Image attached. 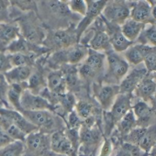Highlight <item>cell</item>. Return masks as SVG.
Returning <instances> with one entry per match:
<instances>
[{"mask_svg": "<svg viewBox=\"0 0 156 156\" xmlns=\"http://www.w3.org/2000/svg\"><path fill=\"white\" fill-rule=\"evenodd\" d=\"M37 11L47 23L56 26L55 30L72 28L70 25L73 23L72 16L73 14L69 10L66 1L37 2Z\"/></svg>", "mask_w": 156, "mask_h": 156, "instance_id": "6da1fadb", "label": "cell"}, {"mask_svg": "<svg viewBox=\"0 0 156 156\" xmlns=\"http://www.w3.org/2000/svg\"><path fill=\"white\" fill-rule=\"evenodd\" d=\"M38 130L51 134L58 130L65 129L63 120L59 115L49 110H37V111H22L21 113Z\"/></svg>", "mask_w": 156, "mask_h": 156, "instance_id": "7a4b0ae2", "label": "cell"}, {"mask_svg": "<svg viewBox=\"0 0 156 156\" xmlns=\"http://www.w3.org/2000/svg\"><path fill=\"white\" fill-rule=\"evenodd\" d=\"M106 73L103 82L108 85H119L121 80L129 71V64L127 61L114 51L106 52Z\"/></svg>", "mask_w": 156, "mask_h": 156, "instance_id": "3957f363", "label": "cell"}, {"mask_svg": "<svg viewBox=\"0 0 156 156\" xmlns=\"http://www.w3.org/2000/svg\"><path fill=\"white\" fill-rule=\"evenodd\" d=\"M106 68V53L88 50L87 56L79 64L77 73L79 78L90 81L98 77Z\"/></svg>", "mask_w": 156, "mask_h": 156, "instance_id": "277c9868", "label": "cell"}, {"mask_svg": "<svg viewBox=\"0 0 156 156\" xmlns=\"http://www.w3.org/2000/svg\"><path fill=\"white\" fill-rule=\"evenodd\" d=\"M42 43L45 49L52 51L69 48L78 43L75 29L72 27L63 30H51L46 33Z\"/></svg>", "mask_w": 156, "mask_h": 156, "instance_id": "5b68a950", "label": "cell"}, {"mask_svg": "<svg viewBox=\"0 0 156 156\" xmlns=\"http://www.w3.org/2000/svg\"><path fill=\"white\" fill-rule=\"evenodd\" d=\"M34 12H29L26 17H22V20L18 23L21 37L30 44L39 45L42 43L46 36V32L40 25L39 19L33 14Z\"/></svg>", "mask_w": 156, "mask_h": 156, "instance_id": "8992f818", "label": "cell"}, {"mask_svg": "<svg viewBox=\"0 0 156 156\" xmlns=\"http://www.w3.org/2000/svg\"><path fill=\"white\" fill-rule=\"evenodd\" d=\"M23 156H45L50 151V134L40 130L31 132L24 140Z\"/></svg>", "mask_w": 156, "mask_h": 156, "instance_id": "52a82bcc", "label": "cell"}, {"mask_svg": "<svg viewBox=\"0 0 156 156\" xmlns=\"http://www.w3.org/2000/svg\"><path fill=\"white\" fill-rule=\"evenodd\" d=\"M129 13L130 5H129V2L108 1L101 16L106 22L120 27L128 19H129Z\"/></svg>", "mask_w": 156, "mask_h": 156, "instance_id": "ba28073f", "label": "cell"}, {"mask_svg": "<svg viewBox=\"0 0 156 156\" xmlns=\"http://www.w3.org/2000/svg\"><path fill=\"white\" fill-rule=\"evenodd\" d=\"M87 10L83 17L84 19L81 20L76 26H75V33L78 39V42L81 38V36L84 34V32L88 30V28L96 21L97 19L99 18L101 15L106 4L108 1H103V0H86Z\"/></svg>", "mask_w": 156, "mask_h": 156, "instance_id": "9c48e42d", "label": "cell"}, {"mask_svg": "<svg viewBox=\"0 0 156 156\" xmlns=\"http://www.w3.org/2000/svg\"><path fill=\"white\" fill-rule=\"evenodd\" d=\"M80 148L83 150L84 155H88L92 151L96 150L102 141V133L99 128L95 125L87 127L82 125L79 129Z\"/></svg>", "mask_w": 156, "mask_h": 156, "instance_id": "30bf717a", "label": "cell"}, {"mask_svg": "<svg viewBox=\"0 0 156 156\" xmlns=\"http://www.w3.org/2000/svg\"><path fill=\"white\" fill-rule=\"evenodd\" d=\"M93 93L96 100L104 111H109L119 94V87L118 85L95 84L93 86Z\"/></svg>", "mask_w": 156, "mask_h": 156, "instance_id": "8fae6325", "label": "cell"}, {"mask_svg": "<svg viewBox=\"0 0 156 156\" xmlns=\"http://www.w3.org/2000/svg\"><path fill=\"white\" fill-rule=\"evenodd\" d=\"M50 151L57 154L77 156V151L67 137L65 129L55 131L50 135Z\"/></svg>", "mask_w": 156, "mask_h": 156, "instance_id": "7c38bea8", "label": "cell"}, {"mask_svg": "<svg viewBox=\"0 0 156 156\" xmlns=\"http://www.w3.org/2000/svg\"><path fill=\"white\" fill-rule=\"evenodd\" d=\"M20 105L22 111H37V110H49L54 111L55 108L48 100L31 93L30 90L26 89L23 91L20 98Z\"/></svg>", "mask_w": 156, "mask_h": 156, "instance_id": "4fadbf2b", "label": "cell"}, {"mask_svg": "<svg viewBox=\"0 0 156 156\" xmlns=\"http://www.w3.org/2000/svg\"><path fill=\"white\" fill-rule=\"evenodd\" d=\"M105 27H106L105 28L106 31L109 37V41L112 51H114L115 52L117 53L124 52L133 44V42L127 40L126 37L122 34L119 26L106 22Z\"/></svg>", "mask_w": 156, "mask_h": 156, "instance_id": "5bb4252c", "label": "cell"}, {"mask_svg": "<svg viewBox=\"0 0 156 156\" xmlns=\"http://www.w3.org/2000/svg\"><path fill=\"white\" fill-rule=\"evenodd\" d=\"M148 74L145 67L133 68L129 71L126 76L119 85L120 94H133L136 87L143 78Z\"/></svg>", "mask_w": 156, "mask_h": 156, "instance_id": "9a60e30c", "label": "cell"}, {"mask_svg": "<svg viewBox=\"0 0 156 156\" xmlns=\"http://www.w3.org/2000/svg\"><path fill=\"white\" fill-rule=\"evenodd\" d=\"M132 94H119L116 98L111 108L109 109V114L114 123L117 124L132 108Z\"/></svg>", "mask_w": 156, "mask_h": 156, "instance_id": "2e32d148", "label": "cell"}, {"mask_svg": "<svg viewBox=\"0 0 156 156\" xmlns=\"http://www.w3.org/2000/svg\"><path fill=\"white\" fill-rule=\"evenodd\" d=\"M47 89L54 96H63L67 94L68 87L65 76L61 69L52 70L46 76Z\"/></svg>", "mask_w": 156, "mask_h": 156, "instance_id": "e0dca14e", "label": "cell"}, {"mask_svg": "<svg viewBox=\"0 0 156 156\" xmlns=\"http://www.w3.org/2000/svg\"><path fill=\"white\" fill-rule=\"evenodd\" d=\"M0 116L9 120L11 123L17 126L20 130H22L26 135L38 130L37 128L33 126L21 113L12 108H0Z\"/></svg>", "mask_w": 156, "mask_h": 156, "instance_id": "ac0fdd59", "label": "cell"}, {"mask_svg": "<svg viewBox=\"0 0 156 156\" xmlns=\"http://www.w3.org/2000/svg\"><path fill=\"white\" fill-rule=\"evenodd\" d=\"M129 18L142 24H153L151 18V6L148 1L130 2Z\"/></svg>", "mask_w": 156, "mask_h": 156, "instance_id": "d6986e66", "label": "cell"}, {"mask_svg": "<svg viewBox=\"0 0 156 156\" xmlns=\"http://www.w3.org/2000/svg\"><path fill=\"white\" fill-rule=\"evenodd\" d=\"M88 47L93 51L103 53L112 50L109 37L106 31V29L98 27L97 29L93 30V34L88 41Z\"/></svg>", "mask_w": 156, "mask_h": 156, "instance_id": "ffe728a7", "label": "cell"}, {"mask_svg": "<svg viewBox=\"0 0 156 156\" xmlns=\"http://www.w3.org/2000/svg\"><path fill=\"white\" fill-rule=\"evenodd\" d=\"M20 37L18 23H0V51L5 52L8 46Z\"/></svg>", "mask_w": 156, "mask_h": 156, "instance_id": "44dd1931", "label": "cell"}, {"mask_svg": "<svg viewBox=\"0 0 156 156\" xmlns=\"http://www.w3.org/2000/svg\"><path fill=\"white\" fill-rule=\"evenodd\" d=\"M131 110L136 118L137 127L148 128L151 126L150 121L152 119L154 112L148 103L139 99V101L132 105Z\"/></svg>", "mask_w": 156, "mask_h": 156, "instance_id": "7402d4cb", "label": "cell"}, {"mask_svg": "<svg viewBox=\"0 0 156 156\" xmlns=\"http://www.w3.org/2000/svg\"><path fill=\"white\" fill-rule=\"evenodd\" d=\"M155 91H156V84L154 83V81L151 79V76L148 73L136 87L133 94L140 100L149 104Z\"/></svg>", "mask_w": 156, "mask_h": 156, "instance_id": "603a6c76", "label": "cell"}, {"mask_svg": "<svg viewBox=\"0 0 156 156\" xmlns=\"http://www.w3.org/2000/svg\"><path fill=\"white\" fill-rule=\"evenodd\" d=\"M32 66H18L12 67L4 73L7 81L11 84H27L29 78L32 73Z\"/></svg>", "mask_w": 156, "mask_h": 156, "instance_id": "cb8c5ba5", "label": "cell"}, {"mask_svg": "<svg viewBox=\"0 0 156 156\" xmlns=\"http://www.w3.org/2000/svg\"><path fill=\"white\" fill-rule=\"evenodd\" d=\"M149 49V46L140 43H133L127 51L123 52V57L129 64L137 66L143 62Z\"/></svg>", "mask_w": 156, "mask_h": 156, "instance_id": "d4e9b609", "label": "cell"}, {"mask_svg": "<svg viewBox=\"0 0 156 156\" xmlns=\"http://www.w3.org/2000/svg\"><path fill=\"white\" fill-rule=\"evenodd\" d=\"M28 89V84H11L9 85L8 94H7V101L10 108L22 113V108L20 105L21 95L24 90Z\"/></svg>", "mask_w": 156, "mask_h": 156, "instance_id": "484cf974", "label": "cell"}, {"mask_svg": "<svg viewBox=\"0 0 156 156\" xmlns=\"http://www.w3.org/2000/svg\"><path fill=\"white\" fill-rule=\"evenodd\" d=\"M145 26V24L137 22L129 18L120 26V30L127 40L134 43L144 30Z\"/></svg>", "mask_w": 156, "mask_h": 156, "instance_id": "4316f807", "label": "cell"}, {"mask_svg": "<svg viewBox=\"0 0 156 156\" xmlns=\"http://www.w3.org/2000/svg\"><path fill=\"white\" fill-rule=\"evenodd\" d=\"M28 90L31 93L39 95L43 89L47 87L46 86V77L43 73L40 70L32 71L29 80H28Z\"/></svg>", "mask_w": 156, "mask_h": 156, "instance_id": "83f0119b", "label": "cell"}, {"mask_svg": "<svg viewBox=\"0 0 156 156\" xmlns=\"http://www.w3.org/2000/svg\"><path fill=\"white\" fill-rule=\"evenodd\" d=\"M137 127V120L132 112L129 110L117 124H116V130L123 139L127 134H129L134 128Z\"/></svg>", "mask_w": 156, "mask_h": 156, "instance_id": "f1b7e54d", "label": "cell"}, {"mask_svg": "<svg viewBox=\"0 0 156 156\" xmlns=\"http://www.w3.org/2000/svg\"><path fill=\"white\" fill-rule=\"evenodd\" d=\"M156 143V125H151L146 128V130L141 137L138 147L146 153H149L151 149Z\"/></svg>", "mask_w": 156, "mask_h": 156, "instance_id": "f546056e", "label": "cell"}, {"mask_svg": "<svg viewBox=\"0 0 156 156\" xmlns=\"http://www.w3.org/2000/svg\"><path fill=\"white\" fill-rule=\"evenodd\" d=\"M0 128H1L13 140H20L23 141L26 139V134L20 130L17 126H15L13 123H11L7 119L0 116Z\"/></svg>", "mask_w": 156, "mask_h": 156, "instance_id": "4dcf8cb0", "label": "cell"}, {"mask_svg": "<svg viewBox=\"0 0 156 156\" xmlns=\"http://www.w3.org/2000/svg\"><path fill=\"white\" fill-rule=\"evenodd\" d=\"M73 110L83 121L95 116V106L92 102L86 99H81L77 101L74 104Z\"/></svg>", "mask_w": 156, "mask_h": 156, "instance_id": "1f68e13d", "label": "cell"}, {"mask_svg": "<svg viewBox=\"0 0 156 156\" xmlns=\"http://www.w3.org/2000/svg\"><path fill=\"white\" fill-rule=\"evenodd\" d=\"M138 43L149 47H156V25L147 24L137 40Z\"/></svg>", "mask_w": 156, "mask_h": 156, "instance_id": "d6a6232c", "label": "cell"}, {"mask_svg": "<svg viewBox=\"0 0 156 156\" xmlns=\"http://www.w3.org/2000/svg\"><path fill=\"white\" fill-rule=\"evenodd\" d=\"M11 67L18 66H32L35 60L34 53H12L7 54Z\"/></svg>", "mask_w": 156, "mask_h": 156, "instance_id": "836d02e7", "label": "cell"}, {"mask_svg": "<svg viewBox=\"0 0 156 156\" xmlns=\"http://www.w3.org/2000/svg\"><path fill=\"white\" fill-rule=\"evenodd\" d=\"M25 146L23 141L14 140L0 149V156H23Z\"/></svg>", "mask_w": 156, "mask_h": 156, "instance_id": "e575fe53", "label": "cell"}, {"mask_svg": "<svg viewBox=\"0 0 156 156\" xmlns=\"http://www.w3.org/2000/svg\"><path fill=\"white\" fill-rule=\"evenodd\" d=\"M67 6L71 13L80 18L85 17L87 10L86 0H71V1H67Z\"/></svg>", "mask_w": 156, "mask_h": 156, "instance_id": "d590c367", "label": "cell"}, {"mask_svg": "<svg viewBox=\"0 0 156 156\" xmlns=\"http://www.w3.org/2000/svg\"><path fill=\"white\" fill-rule=\"evenodd\" d=\"M143 62L148 73H151L156 71V47H150Z\"/></svg>", "mask_w": 156, "mask_h": 156, "instance_id": "8d00e7d4", "label": "cell"}, {"mask_svg": "<svg viewBox=\"0 0 156 156\" xmlns=\"http://www.w3.org/2000/svg\"><path fill=\"white\" fill-rule=\"evenodd\" d=\"M9 87V84L7 81L4 73H0V103L6 108H10L7 101V94Z\"/></svg>", "mask_w": 156, "mask_h": 156, "instance_id": "74e56055", "label": "cell"}, {"mask_svg": "<svg viewBox=\"0 0 156 156\" xmlns=\"http://www.w3.org/2000/svg\"><path fill=\"white\" fill-rule=\"evenodd\" d=\"M10 4L15 8H18L21 12H34L37 11V2L34 1H12Z\"/></svg>", "mask_w": 156, "mask_h": 156, "instance_id": "f35d334b", "label": "cell"}, {"mask_svg": "<svg viewBox=\"0 0 156 156\" xmlns=\"http://www.w3.org/2000/svg\"><path fill=\"white\" fill-rule=\"evenodd\" d=\"M83 124V120L77 116L74 110H71L67 115V129H79Z\"/></svg>", "mask_w": 156, "mask_h": 156, "instance_id": "ab89813d", "label": "cell"}, {"mask_svg": "<svg viewBox=\"0 0 156 156\" xmlns=\"http://www.w3.org/2000/svg\"><path fill=\"white\" fill-rule=\"evenodd\" d=\"M10 1L0 0V23L9 22L10 16Z\"/></svg>", "mask_w": 156, "mask_h": 156, "instance_id": "60d3db41", "label": "cell"}, {"mask_svg": "<svg viewBox=\"0 0 156 156\" xmlns=\"http://www.w3.org/2000/svg\"><path fill=\"white\" fill-rule=\"evenodd\" d=\"M113 148H114V146H113L110 139L106 138L101 144V148H100L98 156H110L113 151Z\"/></svg>", "mask_w": 156, "mask_h": 156, "instance_id": "b9f144b4", "label": "cell"}, {"mask_svg": "<svg viewBox=\"0 0 156 156\" xmlns=\"http://www.w3.org/2000/svg\"><path fill=\"white\" fill-rule=\"evenodd\" d=\"M11 68L12 67L8 58V55L5 52L0 51V73H5Z\"/></svg>", "mask_w": 156, "mask_h": 156, "instance_id": "7bdbcfd3", "label": "cell"}, {"mask_svg": "<svg viewBox=\"0 0 156 156\" xmlns=\"http://www.w3.org/2000/svg\"><path fill=\"white\" fill-rule=\"evenodd\" d=\"M14 141L1 128H0V149Z\"/></svg>", "mask_w": 156, "mask_h": 156, "instance_id": "ee69618b", "label": "cell"}, {"mask_svg": "<svg viewBox=\"0 0 156 156\" xmlns=\"http://www.w3.org/2000/svg\"><path fill=\"white\" fill-rule=\"evenodd\" d=\"M149 105L151 106L153 112H156V91H155V93H154V95H153V97H152V98H151Z\"/></svg>", "mask_w": 156, "mask_h": 156, "instance_id": "f6af8a7d", "label": "cell"}, {"mask_svg": "<svg viewBox=\"0 0 156 156\" xmlns=\"http://www.w3.org/2000/svg\"><path fill=\"white\" fill-rule=\"evenodd\" d=\"M151 18L153 24H156V5L151 6Z\"/></svg>", "mask_w": 156, "mask_h": 156, "instance_id": "bcb514c9", "label": "cell"}, {"mask_svg": "<svg viewBox=\"0 0 156 156\" xmlns=\"http://www.w3.org/2000/svg\"><path fill=\"white\" fill-rule=\"evenodd\" d=\"M148 156H156V143L153 145V147L151 149V151L148 153Z\"/></svg>", "mask_w": 156, "mask_h": 156, "instance_id": "7dc6e473", "label": "cell"}, {"mask_svg": "<svg viewBox=\"0 0 156 156\" xmlns=\"http://www.w3.org/2000/svg\"><path fill=\"white\" fill-rule=\"evenodd\" d=\"M45 156H69V155H63V154H57V153H54L52 151H49Z\"/></svg>", "mask_w": 156, "mask_h": 156, "instance_id": "c3c4849f", "label": "cell"}, {"mask_svg": "<svg viewBox=\"0 0 156 156\" xmlns=\"http://www.w3.org/2000/svg\"><path fill=\"white\" fill-rule=\"evenodd\" d=\"M149 75L151 76V78L154 81V83L156 84V71H154V72L151 73H149Z\"/></svg>", "mask_w": 156, "mask_h": 156, "instance_id": "681fc988", "label": "cell"}, {"mask_svg": "<svg viewBox=\"0 0 156 156\" xmlns=\"http://www.w3.org/2000/svg\"><path fill=\"white\" fill-rule=\"evenodd\" d=\"M79 156H88V155H84V154H81V155H79Z\"/></svg>", "mask_w": 156, "mask_h": 156, "instance_id": "f907efd6", "label": "cell"}, {"mask_svg": "<svg viewBox=\"0 0 156 156\" xmlns=\"http://www.w3.org/2000/svg\"><path fill=\"white\" fill-rule=\"evenodd\" d=\"M154 113H155V114H156V112H154Z\"/></svg>", "mask_w": 156, "mask_h": 156, "instance_id": "816d5d0a", "label": "cell"}, {"mask_svg": "<svg viewBox=\"0 0 156 156\" xmlns=\"http://www.w3.org/2000/svg\"><path fill=\"white\" fill-rule=\"evenodd\" d=\"M155 25H156V24H155Z\"/></svg>", "mask_w": 156, "mask_h": 156, "instance_id": "f5cc1de1", "label": "cell"}]
</instances>
